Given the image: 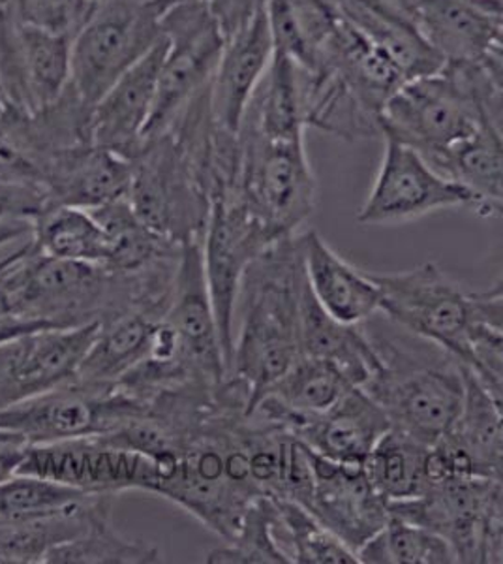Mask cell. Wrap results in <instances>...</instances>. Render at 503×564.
Masks as SVG:
<instances>
[{
	"label": "cell",
	"instance_id": "20",
	"mask_svg": "<svg viewBox=\"0 0 503 564\" xmlns=\"http://www.w3.org/2000/svg\"><path fill=\"white\" fill-rule=\"evenodd\" d=\"M167 52L166 34L151 52L128 68L90 109V135L98 148L134 159L145 145L153 116L160 68Z\"/></svg>",
	"mask_w": 503,
	"mask_h": 564
},
{
	"label": "cell",
	"instance_id": "32",
	"mask_svg": "<svg viewBox=\"0 0 503 564\" xmlns=\"http://www.w3.org/2000/svg\"><path fill=\"white\" fill-rule=\"evenodd\" d=\"M32 243L45 257L100 263L106 260L102 226L87 209L70 206L47 207L32 220Z\"/></svg>",
	"mask_w": 503,
	"mask_h": 564
},
{
	"label": "cell",
	"instance_id": "29",
	"mask_svg": "<svg viewBox=\"0 0 503 564\" xmlns=\"http://www.w3.org/2000/svg\"><path fill=\"white\" fill-rule=\"evenodd\" d=\"M92 217L102 226L106 236L108 270L135 273L149 270L156 263L177 257L183 245H173L160 238L134 212L128 196L92 209Z\"/></svg>",
	"mask_w": 503,
	"mask_h": 564
},
{
	"label": "cell",
	"instance_id": "3",
	"mask_svg": "<svg viewBox=\"0 0 503 564\" xmlns=\"http://www.w3.org/2000/svg\"><path fill=\"white\" fill-rule=\"evenodd\" d=\"M186 448L156 465L153 495L172 500L226 542L233 539L258 491L244 436L247 406L228 398Z\"/></svg>",
	"mask_w": 503,
	"mask_h": 564
},
{
	"label": "cell",
	"instance_id": "27",
	"mask_svg": "<svg viewBox=\"0 0 503 564\" xmlns=\"http://www.w3.org/2000/svg\"><path fill=\"white\" fill-rule=\"evenodd\" d=\"M299 340L300 356L331 361L359 388L380 369V358L363 326L335 321L314 297L308 279L300 294Z\"/></svg>",
	"mask_w": 503,
	"mask_h": 564
},
{
	"label": "cell",
	"instance_id": "10",
	"mask_svg": "<svg viewBox=\"0 0 503 564\" xmlns=\"http://www.w3.org/2000/svg\"><path fill=\"white\" fill-rule=\"evenodd\" d=\"M276 238L255 217L242 198L241 188L212 194L201 250L210 302L215 307L226 366L230 371L236 334V308L242 276L250 263L274 243Z\"/></svg>",
	"mask_w": 503,
	"mask_h": 564
},
{
	"label": "cell",
	"instance_id": "22",
	"mask_svg": "<svg viewBox=\"0 0 503 564\" xmlns=\"http://www.w3.org/2000/svg\"><path fill=\"white\" fill-rule=\"evenodd\" d=\"M132 183V161L95 143L64 149L53 156L45 193L50 207L98 209L124 198Z\"/></svg>",
	"mask_w": 503,
	"mask_h": 564
},
{
	"label": "cell",
	"instance_id": "38",
	"mask_svg": "<svg viewBox=\"0 0 503 564\" xmlns=\"http://www.w3.org/2000/svg\"><path fill=\"white\" fill-rule=\"evenodd\" d=\"M281 510V536L297 564H359L353 550L321 525L306 508L276 500Z\"/></svg>",
	"mask_w": 503,
	"mask_h": 564
},
{
	"label": "cell",
	"instance_id": "24",
	"mask_svg": "<svg viewBox=\"0 0 503 564\" xmlns=\"http://www.w3.org/2000/svg\"><path fill=\"white\" fill-rule=\"evenodd\" d=\"M300 247L314 297L335 321L361 326L382 311V290L370 273L338 257L318 231H303Z\"/></svg>",
	"mask_w": 503,
	"mask_h": 564
},
{
	"label": "cell",
	"instance_id": "36",
	"mask_svg": "<svg viewBox=\"0 0 503 564\" xmlns=\"http://www.w3.org/2000/svg\"><path fill=\"white\" fill-rule=\"evenodd\" d=\"M364 564H459L451 544L430 529L391 516L387 525L357 552Z\"/></svg>",
	"mask_w": 503,
	"mask_h": 564
},
{
	"label": "cell",
	"instance_id": "7",
	"mask_svg": "<svg viewBox=\"0 0 503 564\" xmlns=\"http://www.w3.org/2000/svg\"><path fill=\"white\" fill-rule=\"evenodd\" d=\"M239 141L242 198L274 238L295 236L316 209L318 194L305 135L271 138L241 129Z\"/></svg>",
	"mask_w": 503,
	"mask_h": 564
},
{
	"label": "cell",
	"instance_id": "25",
	"mask_svg": "<svg viewBox=\"0 0 503 564\" xmlns=\"http://www.w3.org/2000/svg\"><path fill=\"white\" fill-rule=\"evenodd\" d=\"M338 13L364 39L387 55L404 79L428 76L444 68V61L420 33L417 18L385 0H332Z\"/></svg>",
	"mask_w": 503,
	"mask_h": 564
},
{
	"label": "cell",
	"instance_id": "6",
	"mask_svg": "<svg viewBox=\"0 0 503 564\" xmlns=\"http://www.w3.org/2000/svg\"><path fill=\"white\" fill-rule=\"evenodd\" d=\"M162 34L156 0H96L72 39V90L92 108Z\"/></svg>",
	"mask_w": 503,
	"mask_h": 564
},
{
	"label": "cell",
	"instance_id": "43",
	"mask_svg": "<svg viewBox=\"0 0 503 564\" xmlns=\"http://www.w3.org/2000/svg\"><path fill=\"white\" fill-rule=\"evenodd\" d=\"M156 2L162 8V12L164 8L177 2H201L217 18L226 33V39H230L239 26L244 25L260 8L267 4V0H156Z\"/></svg>",
	"mask_w": 503,
	"mask_h": 564
},
{
	"label": "cell",
	"instance_id": "30",
	"mask_svg": "<svg viewBox=\"0 0 503 564\" xmlns=\"http://www.w3.org/2000/svg\"><path fill=\"white\" fill-rule=\"evenodd\" d=\"M436 170L478 198L475 213L503 217V134L492 122L447 154Z\"/></svg>",
	"mask_w": 503,
	"mask_h": 564
},
{
	"label": "cell",
	"instance_id": "48",
	"mask_svg": "<svg viewBox=\"0 0 503 564\" xmlns=\"http://www.w3.org/2000/svg\"><path fill=\"white\" fill-rule=\"evenodd\" d=\"M90 2H96V0H90Z\"/></svg>",
	"mask_w": 503,
	"mask_h": 564
},
{
	"label": "cell",
	"instance_id": "44",
	"mask_svg": "<svg viewBox=\"0 0 503 564\" xmlns=\"http://www.w3.org/2000/svg\"><path fill=\"white\" fill-rule=\"evenodd\" d=\"M32 444L15 431L0 427V484L20 473Z\"/></svg>",
	"mask_w": 503,
	"mask_h": 564
},
{
	"label": "cell",
	"instance_id": "5",
	"mask_svg": "<svg viewBox=\"0 0 503 564\" xmlns=\"http://www.w3.org/2000/svg\"><path fill=\"white\" fill-rule=\"evenodd\" d=\"M128 199L138 217L170 243L204 239L209 186L198 159L173 130L145 141L132 159Z\"/></svg>",
	"mask_w": 503,
	"mask_h": 564
},
{
	"label": "cell",
	"instance_id": "15",
	"mask_svg": "<svg viewBox=\"0 0 503 564\" xmlns=\"http://www.w3.org/2000/svg\"><path fill=\"white\" fill-rule=\"evenodd\" d=\"M100 322L44 327L0 345V409L57 390L76 379Z\"/></svg>",
	"mask_w": 503,
	"mask_h": 564
},
{
	"label": "cell",
	"instance_id": "18",
	"mask_svg": "<svg viewBox=\"0 0 503 564\" xmlns=\"http://www.w3.org/2000/svg\"><path fill=\"white\" fill-rule=\"evenodd\" d=\"M313 468L308 512L350 550L359 552L391 520L387 500L372 486L364 467L332 462L313 449Z\"/></svg>",
	"mask_w": 503,
	"mask_h": 564
},
{
	"label": "cell",
	"instance_id": "41",
	"mask_svg": "<svg viewBox=\"0 0 503 564\" xmlns=\"http://www.w3.org/2000/svg\"><path fill=\"white\" fill-rule=\"evenodd\" d=\"M489 119L503 134V25L478 65L466 66Z\"/></svg>",
	"mask_w": 503,
	"mask_h": 564
},
{
	"label": "cell",
	"instance_id": "19",
	"mask_svg": "<svg viewBox=\"0 0 503 564\" xmlns=\"http://www.w3.org/2000/svg\"><path fill=\"white\" fill-rule=\"evenodd\" d=\"M273 57V31L265 4L226 40L217 70L210 79V121L218 130L239 135L250 102Z\"/></svg>",
	"mask_w": 503,
	"mask_h": 564
},
{
	"label": "cell",
	"instance_id": "14",
	"mask_svg": "<svg viewBox=\"0 0 503 564\" xmlns=\"http://www.w3.org/2000/svg\"><path fill=\"white\" fill-rule=\"evenodd\" d=\"M164 322L172 332L175 356L188 379L220 386L228 377L222 337L205 279L201 241L183 245L172 302Z\"/></svg>",
	"mask_w": 503,
	"mask_h": 564
},
{
	"label": "cell",
	"instance_id": "42",
	"mask_svg": "<svg viewBox=\"0 0 503 564\" xmlns=\"http://www.w3.org/2000/svg\"><path fill=\"white\" fill-rule=\"evenodd\" d=\"M50 207L42 188L0 181V220H34Z\"/></svg>",
	"mask_w": 503,
	"mask_h": 564
},
{
	"label": "cell",
	"instance_id": "40",
	"mask_svg": "<svg viewBox=\"0 0 503 564\" xmlns=\"http://www.w3.org/2000/svg\"><path fill=\"white\" fill-rule=\"evenodd\" d=\"M470 343L472 354L464 366L472 369L503 414V335L475 322Z\"/></svg>",
	"mask_w": 503,
	"mask_h": 564
},
{
	"label": "cell",
	"instance_id": "17",
	"mask_svg": "<svg viewBox=\"0 0 503 564\" xmlns=\"http://www.w3.org/2000/svg\"><path fill=\"white\" fill-rule=\"evenodd\" d=\"M464 403L451 430L428 449V481L452 476L503 480V414L470 367Z\"/></svg>",
	"mask_w": 503,
	"mask_h": 564
},
{
	"label": "cell",
	"instance_id": "12",
	"mask_svg": "<svg viewBox=\"0 0 503 564\" xmlns=\"http://www.w3.org/2000/svg\"><path fill=\"white\" fill-rule=\"evenodd\" d=\"M385 140L374 185L357 213L367 226H398L446 209H478V198L466 186L430 166L415 149Z\"/></svg>",
	"mask_w": 503,
	"mask_h": 564
},
{
	"label": "cell",
	"instance_id": "37",
	"mask_svg": "<svg viewBox=\"0 0 503 564\" xmlns=\"http://www.w3.org/2000/svg\"><path fill=\"white\" fill-rule=\"evenodd\" d=\"M89 491L42 476L18 475L0 484V521H29L66 512L81 505Z\"/></svg>",
	"mask_w": 503,
	"mask_h": 564
},
{
	"label": "cell",
	"instance_id": "11",
	"mask_svg": "<svg viewBox=\"0 0 503 564\" xmlns=\"http://www.w3.org/2000/svg\"><path fill=\"white\" fill-rule=\"evenodd\" d=\"M147 403L119 386H89L72 380L39 398L0 409V427L31 444L106 436L140 416Z\"/></svg>",
	"mask_w": 503,
	"mask_h": 564
},
{
	"label": "cell",
	"instance_id": "23",
	"mask_svg": "<svg viewBox=\"0 0 503 564\" xmlns=\"http://www.w3.org/2000/svg\"><path fill=\"white\" fill-rule=\"evenodd\" d=\"M353 388L359 386L351 384L331 361L300 356L249 412L297 436L306 423L332 409Z\"/></svg>",
	"mask_w": 503,
	"mask_h": 564
},
{
	"label": "cell",
	"instance_id": "13",
	"mask_svg": "<svg viewBox=\"0 0 503 564\" xmlns=\"http://www.w3.org/2000/svg\"><path fill=\"white\" fill-rule=\"evenodd\" d=\"M20 473L61 481L89 494L117 497L127 491L153 495L156 481L153 459L109 443L103 436L32 444Z\"/></svg>",
	"mask_w": 503,
	"mask_h": 564
},
{
	"label": "cell",
	"instance_id": "33",
	"mask_svg": "<svg viewBox=\"0 0 503 564\" xmlns=\"http://www.w3.org/2000/svg\"><path fill=\"white\" fill-rule=\"evenodd\" d=\"M278 502L260 497L250 505L233 539L207 555L210 564H289L294 563L282 547Z\"/></svg>",
	"mask_w": 503,
	"mask_h": 564
},
{
	"label": "cell",
	"instance_id": "28",
	"mask_svg": "<svg viewBox=\"0 0 503 564\" xmlns=\"http://www.w3.org/2000/svg\"><path fill=\"white\" fill-rule=\"evenodd\" d=\"M164 315L130 308L100 322L95 340L76 375V382L113 386L145 359Z\"/></svg>",
	"mask_w": 503,
	"mask_h": 564
},
{
	"label": "cell",
	"instance_id": "26",
	"mask_svg": "<svg viewBox=\"0 0 503 564\" xmlns=\"http://www.w3.org/2000/svg\"><path fill=\"white\" fill-rule=\"evenodd\" d=\"M391 427L382 406L363 388H353L332 409L306 423L297 438L332 462L363 467Z\"/></svg>",
	"mask_w": 503,
	"mask_h": 564
},
{
	"label": "cell",
	"instance_id": "21",
	"mask_svg": "<svg viewBox=\"0 0 503 564\" xmlns=\"http://www.w3.org/2000/svg\"><path fill=\"white\" fill-rule=\"evenodd\" d=\"M417 25L444 65H478L503 25V0H417Z\"/></svg>",
	"mask_w": 503,
	"mask_h": 564
},
{
	"label": "cell",
	"instance_id": "35",
	"mask_svg": "<svg viewBox=\"0 0 503 564\" xmlns=\"http://www.w3.org/2000/svg\"><path fill=\"white\" fill-rule=\"evenodd\" d=\"M52 161L53 154L36 134L31 116L4 106L0 111V181L36 186L45 193Z\"/></svg>",
	"mask_w": 503,
	"mask_h": 564
},
{
	"label": "cell",
	"instance_id": "34",
	"mask_svg": "<svg viewBox=\"0 0 503 564\" xmlns=\"http://www.w3.org/2000/svg\"><path fill=\"white\" fill-rule=\"evenodd\" d=\"M158 545L127 539L111 523V516L96 521L77 539L53 547L44 564H154L162 563Z\"/></svg>",
	"mask_w": 503,
	"mask_h": 564
},
{
	"label": "cell",
	"instance_id": "47",
	"mask_svg": "<svg viewBox=\"0 0 503 564\" xmlns=\"http://www.w3.org/2000/svg\"><path fill=\"white\" fill-rule=\"evenodd\" d=\"M479 294L483 295H503V275L497 279L494 284H492L491 289L484 290V292H479Z\"/></svg>",
	"mask_w": 503,
	"mask_h": 564
},
{
	"label": "cell",
	"instance_id": "31",
	"mask_svg": "<svg viewBox=\"0 0 503 564\" xmlns=\"http://www.w3.org/2000/svg\"><path fill=\"white\" fill-rule=\"evenodd\" d=\"M428 449L427 444L391 427L367 457L364 473L389 505L415 499L427 488Z\"/></svg>",
	"mask_w": 503,
	"mask_h": 564
},
{
	"label": "cell",
	"instance_id": "46",
	"mask_svg": "<svg viewBox=\"0 0 503 564\" xmlns=\"http://www.w3.org/2000/svg\"><path fill=\"white\" fill-rule=\"evenodd\" d=\"M31 220H0V250L15 241L31 238Z\"/></svg>",
	"mask_w": 503,
	"mask_h": 564
},
{
	"label": "cell",
	"instance_id": "2",
	"mask_svg": "<svg viewBox=\"0 0 503 564\" xmlns=\"http://www.w3.org/2000/svg\"><path fill=\"white\" fill-rule=\"evenodd\" d=\"M361 326L380 358V369L363 390L395 430L427 446L438 443L464 403V364L382 313Z\"/></svg>",
	"mask_w": 503,
	"mask_h": 564
},
{
	"label": "cell",
	"instance_id": "1",
	"mask_svg": "<svg viewBox=\"0 0 503 564\" xmlns=\"http://www.w3.org/2000/svg\"><path fill=\"white\" fill-rule=\"evenodd\" d=\"M305 279L300 234L269 245L242 276L228 377L250 391V409L300 358Z\"/></svg>",
	"mask_w": 503,
	"mask_h": 564
},
{
	"label": "cell",
	"instance_id": "9",
	"mask_svg": "<svg viewBox=\"0 0 503 564\" xmlns=\"http://www.w3.org/2000/svg\"><path fill=\"white\" fill-rule=\"evenodd\" d=\"M382 290V313L396 326L430 340L468 364L475 327L472 294L434 262L395 273H370Z\"/></svg>",
	"mask_w": 503,
	"mask_h": 564
},
{
	"label": "cell",
	"instance_id": "8",
	"mask_svg": "<svg viewBox=\"0 0 503 564\" xmlns=\"http://www.w3.org/2000/svg\"><path fill=\"white\" fill-rule=\"evenodd\" d=\"M167 52L145 141L158 138L209 89L226 45V33L201 2H177L162 12Z\"/></svg>",
	"mask_w": 503,
	"mask_h": 564
},
{
	"label": "cell",
	"instance_id": "45",
	"mask_svg": "<svg viewBox=\"0 0 503 564\" xmlns=\"http://www.w3.org/2000/svg\"><path fill=\"white\" fill-rule=\"evenodd\" d=\"M473 316L481 326L503 335V295L472 294Z\"/></svg>",
	"mask_w": 503,
	"mask_h": 564
},
{
	"label": "cell",
	"instance_id": "16",
	"mask_svg": "<svg viewBox=\"0 0 503 564\" xmlns=\"http://www.w3.org/2000/svg\"><path fill=\"white\" fill-rule=\"evenodd\" d=\"M502 488V480L483 476H452L428 481L415 499L391 502V516L425 527L451 544L459 564H479L484 527Z\"/></svg>",
	"mask_w": 503,
	"mask_h": 564
},
{
	"label": "cell",
	"instance_id": "39",
	"mask_svg": "<svg viewBox=\"0 0 503 564\" xmlns=\"http://www.w3.org/2000/svg\"><path fill=\"white\" fill-rule=\"evenodd\" d=\"M95 2L90 0H12L15 18L52 33H76Z\"/></svg>",
	"mask_w": 503,
	"mask_h": 564
},
{
	"label": "cell",
	"instance_id": "4",
	"mask_svg": "<svg viewBox=\"0 0 503 564\" xmlns=\"http://www.w3.org/2000/svg\"><path fill=\"white\" fill-rule=\"evenodd\" d=\"M486 122L492 121L468 68L444 65L398 87L383 108L380 130L382 138L401 141L438 167Z\"/></svg>",
	"mask_w": 503,
	"mask_h": 564
}]
</instances>
